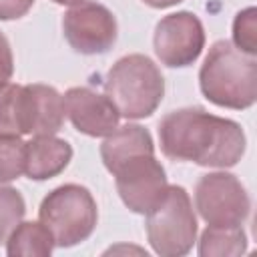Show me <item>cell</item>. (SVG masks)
Here are the masks:
<instances>
[{
  "label": "cell",
  "instance_id": "obj_1",
  "mask_svg": "<svg viewBox=\"0 0 257 257\" xmlns=\"http://www.w3.org/2000/svg\"><path fill=\"white\" fill-rule=\"evenodd\" d=\"M159 143L165 157L201 167L229 169L245 155L247 139L239 122L187 106L167 112L159 122Z\"/></svg>",
  "mask_w": 257,
  "mask_h": 257
},
{
  "label": "cell",
  "instance_id": "obj_2",
  "mask_svg": "<svg viewBox=\"0 0 257 257\" xmlns=\"http://www.w3.org/2000/svg\"><path fill=\"white\" fill-rule=\"evenodd\" d=\"M199 86L209 102L245 110L257 100V60L229 40H217L201 64Z\"/></svg>",
  "mask_w": 257,
  "mask_h": 257
},
{
  "label": "cell",
  "instance_id": "obj_3",
  "mask_svg": "<svg viewBox=\"0 0 257 257\" xmlns=\"http://www.w3.org/2000/svg\"><path fill=\"white\" fill-rule=\"evenodd\" d=\"M104 94L120 116L133 120L147 118L165 96V78L149 56L126 54L108 68Z\"/></svg>",
  "mask_w": 257,
  "mask_h": 257
},
{
  "label": "cell",
  "instance_id": "obj_4",
  "mask_svg": "<svg viewBox=\"0 0 257 257\" xmlns=\"http://www.w3.org/2000/svg\"><path fill=\"white\" fill-rule=\"evenodd\" d=\"M38 219L52 233L56 247H74L92 235L98 209L86 187L66 183L52 189L42 199Z\"/></svg>",
  "mask_w": 257,
  "mask_h": 257
},
{
  "label": "cell",
  "instance_id": "obj_5",
  "mask_svg": "<svg viewBox=\"0 0 257 257\" xmlns=\"http://www.w3.org/2000/svg\"><path fill=\"white\" fill-rule=\"evenodd\" d=\"M147 239L161 257L187 255L197 241V217L185 187L169 185L159 203L147 213Z\"/></svg>",
  "mask_w": 257,
  "mask_h": 257
},
{
  "label": "cell",
  "instance_id": "obj_6",
  "mask_svg": "<svg viewBox=\"0 0 257 257\" xmlns=\"http://www.w3.org/2000/svg\"><path fill=\"white\" fill-rule=\"evenodd\" d=\"M195 207L211 227H239L249 217L251 201L233 173L215 171L197 181Z\"/></svg>",
  "mask_w": 257,
  "mask_h": 257
},
{
  "label": "cell",
  "instance_id": "obj_7",
  "mask_svg": "<svg viewBox=\"0 0 257 257\" xmlns=\"http://www.w3.org/2000/svg\"><path fill=\"white\" fill-rule=\"evenodd\" d=\"M155 54L169 68L191 66L205 48V28L197 14L179 10L163 16L155 26Z\"/></svg>",
  "mask_w": 257,
  "mask_h": 257
},
{
  "label": "cell",
  "instance_id": "obj_8",
  "mask_svg": "<svg viewBox=\"0 0 257 257\" xmlns=\"http://www.w3.org/2000/svg\"><path fill=\"white\" fill-rule=\"evenodd\" d=\"M112 177L120 201L139 215H147L169 187L167 173L155 155H137L124 161Z\"/></svg>",
  "mask_w": 257,
  "mask_h": 257
},
{
  "label": "cell",
  "instance_id": "obj_9",
  "mask_svg": "<svg viewBox=\"0 0 257 257\" xmlns=\"http://www.w3.org/2000/svg\"><path fill=\"white\" fill-rule=\"evenodd\" d=\"M62 32L80 54H104L116 42V18L98 2H80L64 12Z\"/></svg>",
  "mask_w": 257,
  "mask_h": 257
},
{
  "label": "cell",
  "instance_id": "obj_10",
  "mask_svg": "<svg viewBox=\"0 0 257 257\" xmlns=\"http://www.w3.org/2000/svg\"><path fill=\"white\" fill-rule=\"evenodd\" d=\"M64 112L72 126L86 137H106L120 120L108 96L88 86H72L64 92Z\"/></svg>",
  "mask_w": 257,
  "mask_h": 257
},
{
  "label": "cell",
  "instance_id": "obj_11",
  "mask_svg": "<svg viewBox=\"0 0 257 257\" xmlns=\"http://www.w3.org/2000/svg\"><path fill=\"white\" fill-rule=\"evenodd\" d=\"M22 135H56L64 122V96L48 84H22Z\"/></svg>",
  "mask_w": 257,
  "mask_h": 257
},
{
  "label": "cell",
  "instance_id": "obj_12",
  "mask_svg": "<svg viewBox=\"0 0 257 257\" xmlns=\"http://www.w3.org/2000/svg\"><path fill=\"white\" fill-rule=\"evenodd\" d=\"M72 161V147L54 135H38L26 141L24 175L32 181H46L60 175Z\"/></svg>",
  "mask_w": 257,
  "mask_h": 257
},
{
  "label": "cell",
  "instance_id": "obj_13",
  "mask_svg": "<svg viewBox=\"0 0 257 257\" xmlns=\"http://www.w3.org/2000/svg\"><path fill=\"white\" fill-rule=\"evenodd\" d=\"M137 155H155V143L151 133L135 122L116 126L110 135L104 137L100 145V159L106 171L112 175L124 161Z\"/></svg>",
  "mask_w": 257,
  "mask_h": 257
},
{
  "label": "cell",
  "instance_id": "obj_14",
  "mask_svg": "<svg viewBox=\"0 0 257 257\" xmlns=\"http://www.w3.org/2000/svg\"><path fill=\"white\" fill-rule=\"evenodd\" d=\"M54 247L52 233L40 221H20L6 239L8 257H48Z\"/></svg>",
  "mask_w": 257,
  "mask_h": 257
},
{
  "label": "cell",
  "instance_id": "obj_15",
  "mask_svg": "<svg viewBox=\"0 0 257 257\" xmlns=\"http://www.w3.org/2000/svg\"><path fill=\"white\" fill-rule=\"evenodd\" d=\"M247 251V235L243 227H211L201 233L199 239V255L201 257H227V255H243Z\"/></svg>",
  "mask_w": 257,
  "mask_h": 257
},
{
  "label": "cell",
  "instance_id": "obj_16",
  "mask_svg": "<svg viewBox=\"0 0 257 257\" xmlns=\"http://www.w3.org/2000/svg\"><path fill=\"white\" fill-rule=\"evenodd\" d=\"M22 84L6 82L0 86V135L22 137Z\"/></svg>",
  "mask_w": 257,
  "mask_h": 257
},
{
  "label": "cell",
  "instance_id": "obj_17",
  "mask_svg": "<svg viewBox=\"0 0 257 257\" xmlns=\"http://www.w3.org/2000/svg\"><path fill=\"white\" fill-rule=\"evenodd\" d=\"M26 141L14 135H0V183L16 181L24 173Z\"/></svg>",
  "mask_w": 257,
  "mask_h": 257
},
{
  "label": "cell",
  "instance_id": "obj_18",
  "mask_svg": "<svg viewBox=\"0 0 257 257\" xmlns=\"http://www.w3.org/2000/svg\"><path fill=\"white\" fill-rule=\"evenodd\" d=\"M26 203L20 191L0 183V243H6L10 231L24 219Z\"/></svg>",
  "mask_w": 257,
  "mask_h": 257
},
{
  "label": "cell",
  "instance_id": "obj_19",
  "mask_svg": "<svg viewBox=\"0 0 257 257\" xmlns=\"http://www.w3.org/2000/svg\"><path fill=\"white\" fill-rule=\"evenodd\" d=\"M231 44L249 56L257 54V10L253 6L237 12L233 20V42Z\"/></svg>",
  "mask_w": 257,
  "mask_h": 257
},
{
  "label": "cell",
  "instance_id": "obj_20",
  "mask_svg": "<svg viewBox=\"0 0 257 257\" xmlns=\"http://www.w3.org/2000/svg\"><path fill=\"white\" fill-rule=\"evenodd\" d=\"M14 74V56H12V48L8 38L0 32V86L10 82Z\"/></svg>",
  "mask_w": 257,
  "mask_h": 257
},
{
  "label": "cell",
  "instance_id": "obj_21",
  "mask_svg": "<svg viewBox=\"0 0 257 257\" xmlns=\"http://www.w3.org/2000/svg\"><path fill=\"white\" fill-rule=\"evenodd\" d=\"M34 0H0V20H16L22 18L30 8Z\"/></svg>",
  "mask_w": 257,
  "mask_h": 257
},
{
  "label": "cell",
  "instance_id": "obj_22",
  "mask_svg": "<svg viewBox=\"0 0 257 257\" xmlns=\"http://www.w3.org/2000/svg\"><path fill=\"white\" fill-rule=\"evenodd\" d=\"M147 6L151 8H171V6H177L181 4L183 0H143Z\"/></svg>",
  "mask_w": 257,
  "mask_h": 257
},
{
  "label": "cell",
  "instance_id": "obj_23",
  "mask_svg": "<svg viewBox=\"0 0 257 257\" xmlns=\"http://www.w3.org/2000/svg\"><path fill=\"white\" fill-rule=\"evenodd\" d=\"M54 4H60V6H76L80 2H86V0H52Z\"/></svg>",
  "mask_w": 257,
  "mask_h": 257
}]
</instances>
